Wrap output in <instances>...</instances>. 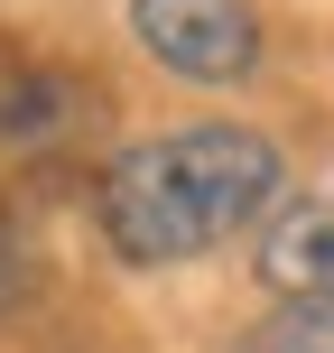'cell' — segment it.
Instances as JSON below:
<instances>
[{
	"label": "cell",
	"instance_id": "1",
	"mask_svg": "<svg viewBox=\"0 0 334 353\" xmlns=\"http://www.w3.org/2000/svg\"><path fill=\"white\" fill-rule=\"evenodd\" d=\"M279 195V149L242 121H195V130H158V140H130L103 168L93 205H103V242L130 270H167L213 251L232 223Z\"/></svg>",
	"mask_w": 334,
	"mask_h": 353
},
{
	"label": "cell",
	"instance_id": "2",
	"mask_svg": "<svg viewBox=\"0 0 334 353\" xmlns=\"http://www.w3.org/2000/svg\"><path fill=\"white\" fill-rule=\"evenodd\" d=\"M130 28L186 84H242L260 65V19L251 0H130Z\"/></svg>",
	"mask_w": 334,
	"mask_h": 353
},
{
	"label": "cell",
	"instance_id": "3",
	"mask_svg": "<svg viewBox=\"0 0 334 353\" xmlns=\"http://www.w3.org/2000/svg\"><path fill=\"white\" fill-rule=\"evenodd\" d=\"M93 112L103 103H93V84H74V74H47V65L0 74V149H56V140H74Z\"/></svg>",
	"mask_w": 334,
	"mask_h": 353
},
{
	"label": "cell",
	"instance_id": "4",
	"mask_svg": "<svg viewBox=\"0 0 334 353\" xmlns=\"http://www.w3.org/2000/svg\"><path fill=\"white\" fill-rule=\"evenodd\" d=\"M260 279L288 288V298L334 288V186L298 195L288 214H269V232H260Z\"/></svg>",
	"mask_w": 334,
	"mask_h": 353
},
{
	"label": "cell",
	"instance_id": "5",
	"mask_svg": "<svg viewBox=\"0 0 334 353\" xmlns=\"http://www.w3.org/2000/svg\"><path fill=\"white\" fill-rule=\"evenodd\" d=\"M251 353H334V288H316V298H279L269 325L251 335Z\"/></svg>",
	"mask_w": 334,
	"mask_h": 353
},
{
	"label": "cell",
	"instance_id": "6",
	"mask_svg": "<svg viewBox=\"0 0 334 353\" xmlns=\"http://www.w3.org/2000/svg\"><path fill=\"white\" fill-rule=\"evenodd\" d=\"M28 279H37V251H28V232L0 214V316H10L19 298H28Z\"/></svg>",
	"mask_w": 334,
	"mask_h": 353
}]
</instances>
